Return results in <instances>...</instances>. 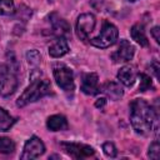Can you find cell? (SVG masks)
Instances as JSON below:
<instances>
[{
	"label": "cell",
	"mask_w": 160,
	"mask_h": 160,
	"mask_svg": "<svg viewBox=\"0 0 160 160\" xmlns=\"http://www.w3.org/2000/svg\"><path fill=\"white\" fill-rule=\"evenodd\" d=\"M50 24L52 29V34L56 35L58 38H68L70 35V25L68 21L62 18H60L58 14H51L50 15Z\"/></svg>",
	"instance_id": "obj_10"
},
{
	"label": "cell",
	"mask_w": 160,
	"mask_h": 160,
	"mask_svg": "<svg viewBox=\"0 0 160 160\" xmlns=\"http://www.w3.org/2000/svg\"><path fill=\"white\" fill-rule=\"evenodd\" d=\"M99 76L95 72H89L82 76L81 80V91L86 95H95L100 92L99 90Z\"/></svg>",
	"instance_id": "obj_11"
},
{
	"label": "cell",
	"mask_w": 160,
	"mask_h": 160,
	"mask_svg": "<svg viewBox=\"0 0 160 160\" xmlns=\"http://www.w3.org/2000/svg\"><path fill=\"white\" fill-rule=\"evenodd\" d=\"M46 126L50 131H61L68 129V120L62 115H51L46 120Z\"/></svg>",
	"instance_id": "obj_15"
},
{
	"label": "cell",
	"mask_w": 160,
	"mask_h": 160,
	"mask_svg": "<svg viewBox=\"0 0 160 160\" xmlns=\"http://www.w3.org/2000/svg\"><path fill=\"white\" fill-rule=\"evenodd\" d=\"M61 150L71 156L72 159H85L94 155V149L85 144H78V142H60Z\"/></svg>",
	"instance_id": "obj_6"
},
{
	"label": "cell",
	"mask_w": 160,
	"mask_h": 160,
	"mask_svg": "<svg viewBox=\"0 0 160 160\" xmlns=\"http://www.w3.org/2000/svg\"><path fill=\"white\" fill-rule=\"evenodd\" d=\"M18 64L15 59L0 65V95L6 98L15 92L18 88Z\"/></svg>",
	"instance_id": "obj_3"
},
{
	"label": "cell",
	"mask_w": 160,
	"mask_h": 160,
	"mask_svg": "<svg viewBox=\"0 0 160 160\" xmlns=\"http://www.w3.org/2000/svg\"><path fill=\"white\" fill-rule=\"evenodd\" d=\"M52 74L56 84L68 92H71L75 89V82H74V72L72 70L66 66L65 64H55L52 68Z\"/></svg>",
	"instance_id": "obj_5"
},
{
	"label": "cell",
	"mask_w": 160,
	"mask_h": 160,
	"mask_svg": "<svg viewBox=\"0 0 160 160\" xmlns=\"http://www.w3.org/2000/svg\"><path fill=\"white\" fill-rule=\"evenodd\" d=\"M26 60H28V62L30 65L38 66L40 64V61H41V55H40V52L38 50H29L26 52Z\"/></svg>",
	"instance_id": "obj_20"
},
{
	"label": "cell",
	"mask_w": 160,
	"mask_h": 160,
	"mask_svg": "<svg viewBox=\"0 0 160 160\" xmlns=\"http://www.w3.org/2000/svg\"><path fill=\"white\" fill-rule=\"evenodd\" d=\"M130 35H131L132 40H135L140 46H148L149 45V41H148L146 35H145V30H144L142 24H135L130 30Z\"/></svg>",
	"instance_id": "obj_16"
},
{
	"label": "cell",
	"mask_w": 160,
	"mask_h": 160,
	"mask_svg": "<svg viewBox=\"0 0 160 160\" xmlns=\"http://www.w3.org/2000/svg\"><path fill=\"white\" fill-rule=\"evenodd\" d=\"M118 36H119V30L118 28L109 22V21H104L102 22V26H101V30L100 32L90 39V44L94 45L95 48H100V49H105V48H109L111 45H114L118 40Z\"/></svg>",
	"instance_id": "obj_4"
},
{
	"label": "cell",
	"mask_w": 160,
	"mask_h": 160,
	"mask_svg": "<svg viewBox=\"0 0 160 160\" xmlns=\"http://www.w3.org/2000/svg\"><path fill=\"white\" fill-rule=\"evenodd\" d=\"M15 12V5L12 0H0V16L12 15Z\"/></svg>",
	"instance_id": "obj_19"
},
{
	"label": "cell",
	"mask_w": 160,
	"mask_h": 160,
	"mask_svg": "<svg viewBox=\"0 0 160 160\" xmlns=\"http://www.w3.org/2000/svg\"><path fill=\"white\" fill-rule=\"evenodd\" d=\"M90 4H91V6H92L95 10L100 11V10L102 9V5H104V0H90Z\"/></svg>",
	"instance_id": "obj_24"
},
{
	"label": "cell",
	"mask_w": 160,
	"mask_h": 160,
	"mask_svg": "<svg viewBox=\"0 0 160 160\" xmlns=\"http://www.w3.org/2000/svg\"><path fill=\"white\" fill-rule=\"evenodd\" d=\"M134 54L135 48L132 46V44L129 40L121 39L118 49L111 54V59L114 60V62H126L132 59Z\"/></svg>",
	"instance_id": "obj_9"
},
{
	"label": "cell",
	"mask_w": 160,
	"mask_h": 160,
	"mask_svg": "<svg viewBox=\"0 0 160 160\" xmlns=\"http://www.w3.org/2000/svg\"><path fill=\"white\" fill-rule=\"evenodd\" d=\"M129 1H136V0H129Z\"/></svg>",
	"instance_id": "obj_28"
},
{
	"label": "cell",
	"mask_w": 160,
	"mask_h": 160,
	"mask_svg": "<svg viewBox=\"0 0 160 160\" xmlns=\"http://www.w3.org/2000/svg\"><path fill=\"white\" fill-rule=\"evenodd\" d=\"M136 76H138V72L135 66L132 65H125L118 72L119 81L125 86H132L136 81Z\"/></svg>",
	"instance_id": "obj_12"
},
{
	"label": "cell",
	"mask_w": 160,
	"mask_h": 160,
	"mask_svg": "<svg viewBox=\"0 0 160 160\" xmlns=\"http://www.w3.org/2000/svg\"><path fill=\"white\" fill-rule=\"evenodd\" d=\"M15 121V118H12L5 109L0 108V131H8Z\"/></svg>",
	"instance_id": "obj_17"
},
{
	"label": "cell",
	"mask_w": 160,
	"mask_h": 160,
	"mask_svg": "<svg viewBox=\"0 0 160 160\" xmlns=\"http://www.w3.org/2000/svg\"><path fill=\"white\" fill-rule=\"evenodd\" d=\"M105 104H106V98H99L95 101V106L99 108V109H102L105 106Z\"/></svg>",
	"instance_id": "obj_26"
},
{
	"label": "cell",
	"mask_w": 160,
	"mask_h": 160,
	"mask_svg": "<svg viewBox=\"0 0 160 160\" xmlns=\"http://www.w3.org/2000/svg\"><path fill=\"white\" fill-rule=\"evenodd\" d=\"M102 151H104V154H105L106 156H109V158H115V156L118 155V150H116L115 145H114L112 142H110V141H108V142H105V144L102 145Z\"/></svg>",
	"instance_id": "obj_23"
},
{
	"label": "cell",
	"mask_w": 160,
	"mask_h": 160,
	"mask_svg": "<svg viewBox=\"0 0 160 160\" xmlns=\"http://www.w3.org/2000/svg\"><path fill=\"white\" fill-rule=\"evenodd\" d=\"M95 25H96V19H95V16L92 14H90V12L81 14L78 18L76 26H75L78 36L81 40H88L89 35L94 31Z\"/></svg>",
	"instance_id": "obj_7"
},
{
	"label": "cell",
	"mask_w": 160,
	"mask_h": 160,
	"mask_svg": "<svg viewBox=\"0 0 160 160\" xmlns=\"http://www.w3.org/2000/svg\"><path fill=\"white\" fill-rule=\"evenodd\" d=\"M140 78V85H139V91H146L152 88V81L151 78L146 74H139Z\"/></svg>",
	"instance_id": "obj_21"
},
{
	"label": "cell",
	"mask_w": 160,
	"mask_h": 160,
	"mask_svg": "<svg viewBox=\"0 0 160 160\" xmlns=\"http://www.w3.org/2000/svg\"><path fill=\"white\" fill-rule=\"evenodd\" d=\"M151 69H152V71H154V74H155V78H159V74H158L159 65H158L156 61H152V64H151Z\"/></svg>",
	"instance_id": "obj_27"
},
{
	"label": "cell",
	"mask_w": 160,
	"mask_h": 160,
	"mask_svg": "<svg viewBox=\"0 0 160 160\" xmlns=\"http://www.w3.org/2000/svg\"><path fill=\"white\" fill-rule=\"evenodd\" d=\"M45 151V145L38 136H31L24 145L22 154L20 155V159L22 160H31L36 159L40 155H42Z\"/></svg>",
	"instance_id": "obj_8"
},
{
	"label": "cell",
	"mask_w": 160,
	"mask_h": 160,
	"mask_svg": "<svg viewBox=\"0 0 160 160\" xmlns=\"http://www.w3.org/2000/svg\"><path fill=\"white\" fill-rule=\"evenodd\" d=\"M50 90H51V86L48 80H44L40 76L34 78V79H31L30 85L22 91V94L16 100V105L19 108H22L30 102H35V101L40 100L41 98L49 95Z\"/></svg>",
	"instance_id": "obj_2"
},
{
	"label": "cell",
	"mask_w": 160,
	"mask_h": 160,
	"mask_svg": "<svg viewBox=\"0 0 160 160\" xmlns=\"http://www.w3.org/2000/svg\"><path fill=\"white\" fill-rule=\"evenodd\" d=\"M158 119L155 110L144 100L135 99L130 104V122L140 135H148L152 130L154 121Z\"/></svg>",
	"instance_id": "obj_1"
},
{
	"label": "cell",
	"mask_w": 160,
	"mask_h": 160,
	"mask_svg": "<svg viewBox=\"0 0 160 160\" xmlns=\"http://www.w3.org/2000/svg\"><path fill=\"white\" fill-rule=\"evenodd\" d=\"M101 92H104L108 98H110L111 100H120L124 95V90L120 86V84L115 82V81H108L105 82L102 86H100L99 89Z\"/></svg>",
	"instance_id": "obj_14"
},
{
	"label": "cell",
	"mask_w": 160,
	"mask_h": 160,
	"mask_svg": "<svg viewBox=\"0 0 160 160\" xmlns=\"http://www.w3.org/2000/svg\"><path fill=\"white\" fill-rule=\"evenodd\" d=\"M15 150V142L6 136L0 138V152L1 154H11Z\"/></svg>",
	"instance_id": "obj_18"
},
{
	"label": "cell",
	"mask_w": 160,
	"mask_h": 160,
	"mask_svg": "<svg viewBox=\"0 0 160 160\" xmlns=\"http://www.w3.org/2000/svg\"><path fill=\"white\" fill-rule=\"evenodd\" d=\"M151 35L154 36V39H155L156 42L160 41V29H159V26L152 28V30H151Z\"/></svg>",
	"instance_id": "obj_25"
},
{
	"label": "cell",
	"mask_w": 160,
	"mask_h": 160,
	"mask_svg": "<svg viewBox=\"0 0 160 160\" xmlns=\"http://www.w3.org/2000/svg\"><path fill=\"white\" fill-rule=\"evenodd\" d=\"M69 52V44L65 38H56L49 46V55L51 58H61Z\"/></svg>",
	"instance_id": "obj_13"
},
{
	"label": "cell",
	"mask_w": 160,
	"mask_h": 160,
	"mask_svg": "<svg viewBox=\"0 0 160 160\" xmlns=\"http://www.w3.org/2000/svg\"><path fill=\"white\" fill-rule=\"evenodd\" d=\"M148 156L150 159H154V160H158L159 159V156H160V146H159L158 140H155L154 142H151V145L149 146Z\"/></svg>",
	"instance_id": "obj_22"
}]
</instances>
